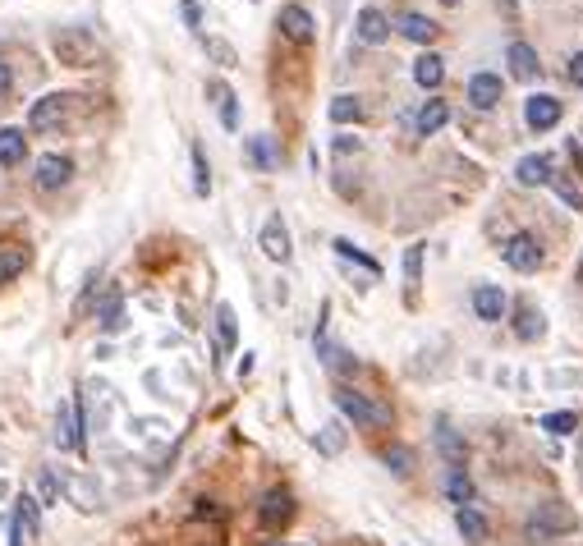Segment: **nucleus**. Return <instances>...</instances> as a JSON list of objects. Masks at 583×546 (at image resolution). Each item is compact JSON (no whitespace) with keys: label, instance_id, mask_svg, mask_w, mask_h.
Masks as SVG:
<instances>
[{"label":"nucleus","instance_id":"f257e3e1","mask_svg":"<svg viewBox=\"0 0 583 546\" xmlns=\"http://www.w3.org/2000/svg\"><path fill=\"white\" fill-rule=\"evenodd\" d=\"M574 528H579V519H574V510H570L565 500H542L537 510L528 515V524H524V533L533 542H552V537H565Z\"/></svg>","mask_w":583,"mask_h":546},{"label":"nucleus","instance_id":"f03ea898","mask_svg":"<svg viewBox=\"0 0 583 546\" xmlns=\"http://www.w3.org/2000/svg\"><path fill=\"white\" fill-rule=\"evenodd\" d=\"M335 409L354 422V427H386V422H391V409L377 404V400H368V395H359L354 386H340V390H335Z\"/></svg>","mask_w":583,"mask_h":546},{"label":"nucleus","instance_id":"7ed1b4c3","mask_svg":"<svg viewBox=\"0 0 583 546\" xmlns=\"http://www.w3.org/2000/svg\"><path fill=\"white\" fill-rule=\"evenodd\" d=\"M51 47H56V56H60L65 65H92V60H97V42H92L83 28H60V32L51 37Z\"/></svg>","mask_w":583,"mask_h":546},{"label":"nucleus","instance_id":"20e7f679","mask_svg":"<svg viewBox=\"0 0 583 546\" xmlns=\"http://www.w3.org/2000/svg\"><path fill=\"white\" fill-rule=\"evenodd\" d=\"M56 446L60 450H83V400H65L56 409Z\"/></svg>","mask_w":583,"mask_h":546},{"label":"nucleus","instance_id":"39448f33","mask_svg":"<svg viewBox=\"0 0 583 546\" xmlns=\"http://www.w3.org/2000/svg\"><path fill=\"white\" fill-rule=\"evenodd\" d=\"M69 106H74L69 92H51V97H42V101L28 110V125H32V129H60V125L69 120Z\"/></svg>","mask_w":583,"mask_h":546},{"label":"nucleus","instance_id":"423d86ee","mask_svg":"<svg viewBox=\"0 0 583 546\" xmlns=\"http://www.w3.org/2000/svg\"><path fill=\"white\" fill-rule=\"evenodd\" d=\"M500 253H505V262H510L515 271H537V266H542L537 234H510V244H505Z\"/></svg>","mask_w":583,"mask_h":546},{"label":"nucleus","instance_id":"0eeeda50","mask_svg":"<svg viewBox=\"0 0 583 546\" xmlns=\"http://www.w3.org/2000/svg\"><path fill=\"white\" fill-rule=\"evenodd\" d=\"M257 244H262V253H266L271 262H290V230H285V221H281V216H271V221L262 225Z\"/></svg>","mask_w":583,"mask_h":546},{"label":"nucleus","instance_id":"6e6552de","mask_svg":"<svg viewBox=\"0 0 583 546\" xmlns=\"http://www.w3.org/2000/svg\"><path fill=\"white\" fill-rule=\"evenodd\" d=\"M524 120H528V129H556L561 125V101L556 97H528V106H524Z\"/></svg>","mask_w":583,"mask_h":546},{"label":"nucleus","instance_id":"1a4fd4ad","mask_svg":"<svg viewBox=\"0 0 583 546\" xmlns=\"http://www.w3.org/2000/svg\"><path fill=\"white\" fill-rule=\"evenodd\" d=\"M290 515H294V496L290 491H266L262 496V510H257L262 528H281V524H290Z\"/></svg>","mask_w":583,"mask_h":546},{"label":"nucleus","instance_id":"9d476101","mask_svg":"<svg viewBox=\"0 0 583 546\" xmlns=\"http://www.w3.org/2000/svg\"><path fill=\"white\" fill-rule=\"evenodd\" d=\"M69 175H74V161L69 156H42V161H37V188H65L69 184Z\"/></svg>","mask_w":583,"mask_h":546},{"label":"nucleus","instance_id":"9b49d317","mask_svg":"<svg viewBox=\"0 0 583 546\" xmlns=\"http://www.w3.org/2000/svg\"><path fill=\"white\" fill-rule=\"evenodd\" d=\"M65 491H69V500L79 505L83 515H97V510H101V491H97V482H92V478L74 473V478H65Z\"/></svg>","mask_w":583,"mask_h":546},{"label":"nucleus","instance_id":"f8f14e48","mask_svg":"<svg viewBox=\"0 0 583 546\" xmlns=\"http://www.w3.org/2000/svg\"><path fill=\"white\" fill-rule=\"evenodd\" d=\"M313 14H308L303 5H285L281 10V32L290 37V42H313Z\"/></svg>","mask_w":583,"mask_h":546},{"label":"nucleus","instance_id":"ddd939ff","mask_svg":"<svg viewBox=\"0 0 583 546\" xmlns=\"http://www.w3.org/2000/svg\"><path fill=\"white\" fill-rule=\"evenodd\" d=\"M386 37H391V19H386L381 10H359V42H368V47H381Z\"/></svg>","mask_w":583,"mask_h":546},{"label":"nucleus","instance_id":"4468645a","mask_svg":"<svg viewBox=\"0 0 583 546\" xmlns=\"http://www.w3.org/2000/svg\"><path fill=\"white\" fill-rule=\"evenodd\" d=\"M474 312H478L483 322H500L505 290H500V285H478V290H474Z\"/></svg>","mask_w":583,"mask_h":546},{"label":"nucleus","instance_id":"2eb2a0df","mask_svg":"<svg viewBox=\"0 0 583 546\" xmlns=\"http://www.w3.org/2000/svg\"><path fill=\"white\" fill-rule=\"evenodd\" d=\"M469 101H474L478 110H492V106L500 101V78H496V74H474V78H469Z\"/></svg>","mask_w":583,"mask_h":546},{"label":"nucleus","instance_id":"dca6fc26","mask_svg":"<svg viewBox=\"0 0 583 546\" xmlns=\"http://www.w3.org/2000/svg\"><path fill=\"white\" fill-rule=\"evenodd\" d=\"M515 179L528 184V188H542V184H552L556 175H552V161H547V156H524V161L515 166Z\"/></svg>","mask_w":583,"mask_h":546},{"label":"nucleus","instance_id":"f3484780","mask_svg":"<svg viewBox=\"0 0 583 546\" xmlns=\"http://www.w3.org/2000/svg\"><path fill=\"white\" fill-rule=\"evenodd\" d=\"M455 528H459L464 542H487V519L474 510V505H459L455 510Z\"/></svg>","mask_w":583,"mask_h":546},{"label":"nucleus","instance_id":"a211bd4d","mask_svg":"<svg viewBox=\"0 0 583 546\" xmlns=\"http://www.w3.org/2000/svg\"><path fill=\"white\" fill-rule=\"evenodd\" d=\"M14 519L28 537H42V505H37V496H19L14 500Z\"/></svg>","mask_w":583,"mask_h":546},{"label":"nucleus","instance_id":"6ab92c4d","mask_svg":"<svg viewBox=\"0 0 583 546\" xmlns=\"http://www.w3.org/2000/svg\"><path fill=\"white\" fill-rule=\"evenodd\" d=\"M437 450L446 455V464H455V468H464V441H459V432H455V427L441 418L437 422Z\"/></svg>","mask_w":583,"mask_h":546},{"label":"nucleus","instance_id":"aec40b11","mask_svg":"<svg viewBox=\"0 0 583 546\" xmlns=\"http://www.w3.org/2000/svg\"><path fill=\"white\" fill-rule=\"evenodd\" d=\"M505 60H510V74H515V78H537V69H542V65H537V51H533L528 42H515Z\"/></svg>","mask_w":583,"mask_h":546},{"label":"nucleus","instance_id":"412c9836","mask_svg":"<svg viewBox=\"0 0 583 546\" xmlns=\"http://www.w3.org/2000/svg\"><path fill=\"white\" fill-rule=\"evenodd\" d=\"M28 156V138L19 129H0V166H19Z\"/></svg>","mask_w":583,"mask_h":546},{"label":"nucleus","instance_id":"4be33fe9","mask_svg":"<svg viewBox=\"0 0 583 546\" xmlns=\"http://www.w3.org/2000/svg\"><path fill=\"white\" fill-rule=\"evenodd\" d=\"M413 78H418V88H441L446 60H441V56H422V60L413 65Z\"/></svg>","mask_w":583,"mask_h":546},{"label":"nucleus","instance_id":"5701e85b","mask_svg":"<svg viewBox=\"0 0 583 546\" xmlns=\"http://www.w3.org/2000/svg\"><path fill=\"white\" fill-rule=\"evenodd\" d=\"M400 32L409 37V42H432L437 37V23L427 14H400Z\"/></svg>","mask_w":583,"mask_h":546},{"label":"nucleus","instance_id":"b1692460","mask_svg":"<svg viewBox=\"0 0 583 546\" xmlns=\"http://www.w3.org/2000/svg\"><path fill=\"white\" fill-rule=\"evenodd\" d=\"M446 491H450L455 505H474V500H478V491H474V482H469V473H464V468H450Z\"/></svg>","mask_w":583,"mask_h":546},{"label":"nucleus","instance_id":"393cba45","mask_svg":"<svg viewBox=\"0 0 583 546\" xmlns=\"http://www.w3.org/2000/svg\"><path fill=\"white\" fill-rule=\"evenodd\" d=\"M450 120V110H446V101H427L422 110H418V134L427 138V134H437L441 125Z\"/></svg>","mask_w":583,"mask_h":546},{"label":"nucleus","instance_id":"a878e982","mask_svg":"<svg viewBox=\"0 0 583 546\" xmlns=\"http://www.w3.org/2000/svg\"><path fill=\"white\" fill-rule=\"evenodd\" d=\"M542 331H547V317H542L537 308H524L519 317H515V335L519 340H542Z\"/></svg>","mask_w":583,"mask_h":546},{"label":"nucleus","instance_id":"bb28decb","mask_svg":"<svg viewBox=\"0 0 583 546\" xmlns=\"http://www.w3.org/2000/svg\"><path fill=\"white\" fill-rule=\"evenodd\" d=\"M248 161L257 170H271V166L281 161V152H276V143H271V138H248Z\"/></svg>","mask_w":583,"mask_h":546},{"label":"nucleus","instance_id":"cd10ccee","mask_svg":"<svg viewBox=\"0 0 583 546\" xmlns=\"http://www.w3.org/2000/svg\"><path fill=\"white\" fill-rule=\"evenodd\" d=\"M542 432H552V437H570V432H579V418H574V409L542 413Z\"/></svg>","mask_w":583,"mask_h":546},{"label":"nucleus","instance_id":"c85d7f7f","mask_svg":"<svg viewBox=\"0 0 583 546\" xmlns=\"http://www.w3.org/2000/svg\"><path fill=\"white\" fill-rule=\"evenodd\" d=\"M97 317H101V331H120L125 326V312H120V290H106V303H101V312H97Z\"/></svg>","mask_w":583,"mask_h":546},{"label":"nucleus","instance_id":"c756f323","mask_svg":"<svg viewBox=\"0 0 583 546\" xmlns=\"http://www.w3.org/2000/svg\"><path fill=\"white\" fill-rule=\"evenodd\" d=\"M418 285H422V244L405 248V290H409V299L418 294Z\"/></svg>","mask_w":583,"mask_h":546},{"label":"nucleus","instance_id":"7c9ffc66","mask_svg":"<svg viewBox=\"0 0 583 546\" xmlns=\"http://www.w3.org/2000/svg\"><path fill=\"white\" fill-rule=\"evenodd\" d=\"M235 335H239V326H235V308L221 303V308H216V340H221V349H235Z\"/></svg>","mask_w":583,"mask_h":546},{"label":"nucleus","instance_id":"2f4dec72","mask_svg":"<svg viewBox=\"0 0 583 546\" xmlns=\"http://www.w3.org/2000/svg\"><path fill=\"white\" fill-rule=\"evenodd\" d=\"M318 349H322V359H326V368H331V372H354V368H359V359H349L344 349H335L326 335H318Z\"/></svg>","mask_w":583,"mask_h":546},{"label":"nucleus","instance_id":"473e14b6","mask_svg":"<svg viewBox=\"0 0 583 546\" xmlns=\"http://www.w3.org/2000/svg\"><path fill=\"white\" fill-rule=\"evenodd\" d=\"M23 266H28V253H23V248H5V253H0V285L19 281Z\"/></svg>","mask_w":583,"mask_h":546},{"label":"nucleus","instance_id":"72a5a7b5","mask_svg":"<svg viewBox=\"0 0 583 546\" xmlns=\"http://www.w3.org/2000/svg\"><path fill=\"white\" fill-rule=\"evenodd\" d=\"M318 450H322V455H340V450H344V422H340V418H331L322 432H318Z\"/></svg>","mask_w":583,"mask_h":546},{"label":"nucleus","instance_id":"f704fd0d","mask_svg":"<svg viewBox=\"0 0 583 546\" xmlns=\"http://www.w3.org/2000/svg\"><path fill=\"white\" fill-rule=\"evenodd\" d=\"M335 253H340L344 262H359V266L368 271V276H381V266H377V262H372L368 253H359V248H354V244H349V239H335Z\"/></svg>","mask_w":583,"mask_h":546},{"label":"nucleus","instance_id":"c9c22d12","mask_svg":"<svg viewBox=\"0 0 583 546\" xmlns=\"http://www.w3.org/2000/svg\"><path fill=\"white\" fill-rule=\"evenodd\" d=\"M359 115H363L359 97H335V101H331V120H335V125H349V120H359Z\"/></svg>","mask_w":583,"mask_h":546},{"label":"nucleus","instance_id":"e433bc0d","mask_svg":"<svg viewBox=\"0 0 583 546\" xmlns=\"http://www.w3.org/2000/svg\"><path fill=\"white\" fill-rule=\"evenodd\" d=\"M212 92H216V101H221V125H225V129H235V125H239V110H235V92H230V88H221V83H216Z\"/></svg>","mask_w":583,"mask_h":546},{"label":"nucleus","instance_id":"4c0bfd02","mask_svg":"<svg viewBox=\"0 0 583 546\" xmlns=\"http://www.w3.org/2000/svg\"><path fill=\"white\" fill-rule=\"evenodd\" d=\"M193 188H198L203 198L212 193V175H207V156H203V147H193Z\"/></svg>","mask_w":583,"mask_h":546},{"label":"nucleus","instance_id":"58836bf2","mask_svg":"<svg viewBox=\"0 0 583 546\" xmlns=\"http://www.w3.org/2000/svg\"><path fill=\"white\" fill-rule=\"evenodd\" d=\"M56 496H60V482L51 468H42V478H37V505H56Z\"/></svg>","mask_w":583,"mask_h":546},{"label":"nucleus","instance_id":"ea45409f","mask_svg":"<svg viewBox=\"0 0 583 546\" xmlns=\"http://www.w3.org/2000/svg\"><path fill=\"white\" fill-rule=\"evenodd\" d=\"M381 459H386V468H396V473H400V478L409 473V464H413V455H409L405 446H396V450H386Z\"/></svg>","mask_w":583,"mask_h":546},{"label":"nucleus","instance_id":"a19ab883","mask_svg":"<svg viewBox=\"0 0 583 546\" xmlns=\"http://www.w3.org/2000/svg\"><path fill=\"white\" fill-rule=\"evenodd\" d=\"M556 193H561V198H565V203H570L574 212H583V193H579L574 184H556Z\"/></svg>","mask_w":583,"mask_h":546},{"label":"nucleus","instance_id":"79ce46f5","mask_svg":"<svg viewBox=\"0 0 583 546\" xmlns=\"http://www.w3.org/2000/svg\"><path fill=\"white\" fill-rule=\"evenodd\" d=\"M207 51H212V56H216L221 65H235V51H230L225 42H207Z\"/></svg>","mask_w":583,"mask_h":546},{"label":"nucleus","instance_id":"37998d69","mask_svg":"<svg viewBox=\"0 0 583 546\" xmlns=\"http://www.w3.org/2000/svg\"><path fill=\"white\" fill-rule=\"evenodd\" d=\"M570 83H574V88H583V51L570 60Z\"/></svg>","mask_w":583,"mask_h":546},{"label":"nucleus","instance_id":"c03bdc74","mask_svg":"<svg viewBox=\"0 0 583 546\" xmlns=\"http://www.w3.org/2000/svg\"><path fill=\"white\" fill-rule=\"evenodd\" d=\"M5 92H10V65L0 60V97H5Z\"/></svg>","mask_w":583,"mask_h":546},{"label":"nucleus","instance_id":"a18cd8bd","mask_svg":"<svg viewBox=\"0 0 583 546\" xmlns=\"http://www.w3.org/2000/svg\"><path fill=\"white\" fill-rule=\"evenodd\" d=\"M10 546H23V528H19V519L10 524Z\"/></svg>","mask_w":583,"mask_h":546},{"label":"nucleus","instance_id":"49530a36","mask_svg":"<svg viewBox=\"0 0 583 546\" xmlns=\"http://www.w3.org/2000/svg\"><path fill=\"white\" fill-rule=\"evenodd\" d=\"M570 156H574V166H583V147H570Z\"/></svg>","mask_w":583,"mask_h":546},{"label":"nucleus","instance_id":"de8ad7c7","mask_svg":"<svg viewBox=\"0 0 583 546\" xmlns=\"http://www.w3.org/2000/svg\"><path fill=\"white\" fill-rule=\"evenodd\" d=\"M441 5H459V0H441Z\"/></svg>","mask_w":583,"mask_h":546},{"label":"nucleus","instance_id":"09e8293b","mask_svg":"<svg viewBox=\"0 0 583 546\" xmlns=\"http://www.w3.org/2000/svg\"><path fill=\"white\" fill-rule=\"evenodd\" d=\"M579 450H583V432H579Z\"/></svg>","mask_w":583,"mask_h":546}]
</instances>
